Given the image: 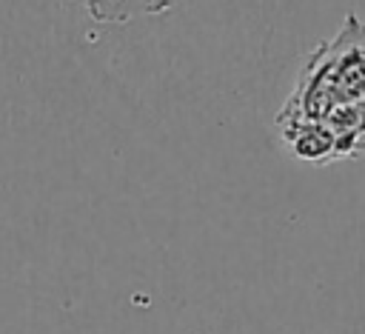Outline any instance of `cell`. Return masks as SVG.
<instances>
[{
	"mask_svg": "<svg viewBox=\"0 0 365 334\" xmlns=\"http://www.w3.org/2000/svg\"><path fill=\"white\" fill-rule=\"evenodd\" d=\"M359 100H365V23L348 14L339 34L308 57L279 117L325 120L331 111Z\"/></svg>",
	"mask_w": 365,
	"mask_h": 334,
	"instance_id": "cell-1",
	"label": "cell"
},
{
	"mask_svg": "<svg viewBox=\"0 0 365 334\" xmlns=\"http://www.w3.org/2000/svg\"><path fill=\"white\" fill-rule=\"evenodd\" d=\"M282 140L291 146V151L299 160L308 163H328L336 157L334 134L322 120H305V117H277Z\"/></svg>",
	"mask_w": 365,
	"mask_h": 334,
	"instance_id": "cell-2",
	"label": "cell"
},
{
	"mask_svg": "<svg viewBox=\"0 0 365 334\" xmlns=\"http://www.w3.org/2000/svg\"><path fill=\"white\" fill-rule=\"evenodd\" d=\"M171 9V0H86V11L97 23L125 26L137 17L163 14Z\"/></svg>",
	"mask_w": 365,
	"mask_h": 334,
	"instance_id": "cell-3",
	"label": "cell"
}]
</instances>
